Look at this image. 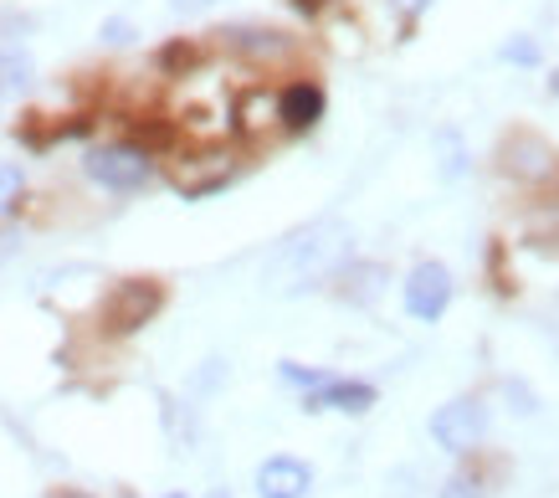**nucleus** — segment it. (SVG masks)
<instances>
[{"mask_svg": "<svg viewBox=\"0 0 559 498\" xmlns=\"http://www.w3.org/2000/svg\"><path fill=\"white\" fill-rule=\"evenodd\" d=\"M26 83H32V62H26L21 52H0V87L21 93Z\"/></svg>", "mask_w": 559, "mask_h": 498, "instance_id": "f8f14e48", "label": "nucleus"}, {"mask_svg": "<svg viewBox=\"0 0 559 498\" xmlns=\"http://www.w3.org/2000/svg\"><path fill=\"white\" fill-rule=\"evenodd\" d=\"M431 437H437L447 452H473V447L488 437V406H483L477 395L447 401V406H437V416H431Z\"/></svg>", "mask_w": 559, "mask_h": 498, "instance_id": "20e7f679", "label": "nucleus"}, {"mask_svg": "<svg viewBox=\"0 0 559 498\" xmlns=\"http://www.w3.org/2000/svg\"><path fill=\"white\" fill-rule=\"evenodd\" d=\"M159 62H165V68H190V62H195V47H165Z\"/></svg>", "mask_w": 559, "mask_h": 498, "instance_id": "dca6fc26", "label": "nucleus"}, {"mask_svg": "<svg viewBox=\"0 0 559 498\" xmlns=\"http://www.w3.org/2000/svg\"><path fill=\"white\" fill-rule=\"evenodd\" d=\"M498 159H503V175H513V180H524V186H539V180H549V175H559V155L555 144L539 134H528V129H519V134L503 139V150H498Z\"/></svg>", "mask_w": 559, "mask_h": 498, "instance_id": "39448f33", "label": "nucleus"}, {"mask_svg": "<svg viewBox=\"0 0 559 498\" xmlns=\"http://www.w3.org/2000/svg\"><path fill=\"white\" fill-rule=\"evenodd\" d=\"M395 5H401V16H406V21H416L426 5H431V0H395Z\"/></svg>", "mask_w": 559, "mask_h": 498, "instance_id": "a211bd4d", "label": "nucleus"}, {"mask_svg": "<svg viewBox=\"0 0 559 498\" xmlns=\"http://www.w3.org/2000/svg\"><path fill=\"white\" fill-rule=\"evenodd\" d=\"M21 190H26V175H21V165H0V216H5V211H16Z\"/></svg>", "mask_w": 559, "mask_h": 498, "instance_id": "ddd939ff", "label": "nucleus"}, {"mask_svg": "<svg viewBox=\"0 0 559 498\" xmlns=\"http://www.w3.org/2000/svg\"><path fill=\"white\" fill-rule=\"evenodd\" d=\"M374 406V386L365 380H323L313 391H304V412H349V416H365Z\"/></svg>", "mask_w": 559, "mask_h": 498, "instance_id": "0eeeda50", "label": "nucleus"}, {"mask_svg": "<svg viewBox=\"0 0 559 498\" xmlns=\"http://www.w3.org/2000/svg\"><path fill=\"white\" fill-rule=\"evenodd\" d=\"M503 57H509V62H534V42H509V47H503Z\"/></svg>", "mask_w": 559, "mask_h": 498, "instance_id": "f3484780", "label": "nucleus"}, {"mask_svg": "<svg viewBox=\"0 0 559 498\" xmlns=\"http://www.w3.org/2000/svg\"><path fill=\"white\" fill-rule=\"evenodd\" d=\"M344 252H349V232L340 222H313L308 232H298V237H288L277 247L267 277L283 293H298L308 283H319L323 273H334Z\"/></svg>", "mask_w": 559, "mask_h": 498, "instance_id": "f257e3e1", "label": "nucleus"}, {"mask_svg": "<svg viewBox=\"0 0 559 498\" xmlns=\"http://www.w3.org/2000/svg\"><path fill=\"white\" fill-rule=\"evenodd\" d=\"M83 170H87V180H98L103 190H139V186H150L154 159H150V150H139V144H98V150H87Z\"/></svg>", "mask_w": 559, "mask_h": 498, "instance_id": "f03ea898", "label": "nucleus"}, {"mask_svg": "<svg viewBox=\"0 0 559 498\" xmlns=\"http://www.w3.org/2000/svg\"><path fill=\"white\" fill-rule=\"evenodd\" d=\"M170 5H175V11H201L205 0H170Z\"/></svg>", "mask_w": 559, "mask_h": 498, "instance_id": "412c9836", "label": "nucleus"}, {"mask_svg": "<svg viewBox=\"0 0 559 498\" xmlns=\"http://www.w3.org/2000/svg\"><path fill=\"white\" fill-rule=\"evenodd\" d=\"M277 376L288 380V386H304V391H313V386H323V380H329L323 370H304V365H293V360L277 365Z\"/></svg>", "mask_w": 559, "mask_h": 498, "instance_id": "4468645a", "label": "nucleus"}, {"mask_svg": "<svg viewBox=\"0 0 559 498\" xmlns=\"http://www.w3.org/2000/svg\"><path fill=\"white\" fill-rule=\"evenodd\" d=\"M159 309H165V288L150 283V277H129V283H119V288L108 293L103 329H108V334H134V329H144Z\"/></svg>", "mask_w": 559, "mask_h": 498, "instance_id": "7ed1b4c3", "label": "nucleus"}, {"mask_svg": "<svg viewBox=\"0 0 559 498\" xmlns=\"http://www.w3.org/2000/svg\"><path fill=\"white\" fill-rule=\"evenodd\" d=\"M237 52L247 57H288V36L283 32H262V26H231V32H221Z\"/></svg>", "mask_w": 559, "mask_h": 498, "instance_id": "9b49d317", "label": "nucleus"}, {"mask_svg": "<svg viewBox=\"0 0 559 498\" xmlns=\"http://www.w3.org/2000/svg\"><path fill=\"white\" fill-rule=\"evenodd\" d=\"M313 488V473L298 458H267L257 467V494L262 498H308Z\"/></svg>", "mask_w": 559, "mask_h": 498, "instance_id": "6e6552de", "label": "nucleus"}, {"mask_svg": "<svg viewBox=\"0 0 559 498\" xmlns=\"http://www.w3.org/2000/svg\"><path fill=\"white\" fill-rule=\"evenodd\" d=\"M211 498H226V494H211Z\"/></svg>", "mask_w": 559, "mask_h": 498, "instance_id": "b1692460", "label": "nucleus"}, {"mask_svg": "<svg viewBox=\"0 0 559 498\" xmlns=\"http://www.w3.org/2000/svg\"><path fill=\"white\" fill-rule=\"evenodd\" d=\"M549 93H559V72H555V78H549Z\"/></svg>", "mask_w": 559, "mask_h": 498, "instance_id": "4be33fe9", "label": "nucleus"}, {"mask_svg": "<svg viewBox=\"0 0 559 498\" xmlns=\"http://www.w3.org/2000/svg\"><path fill=\"white\" fill-rule=\"evenodd\" d=\"M452 304V273L441 268V262H421V268H411L406 277V313L411 319H421V324H437L441 313Z\"/></svg>", "mask_w": 559, "mask_h": 498, "instance_id": "423d86ee", "label": "nucleus"}, {"mask_svg": "<svg viewBox=\"0 0 559 498\" xmlns=\"http://www.w3.org/2000/svg\"><path fill=\"white\" fill-rule=\"evenodd\" d=\"M293 5H298L304 16H319V11H323V0H293Z\"/></svg>", "mask_w": 559, "mask_h": 498, "instance_id": "aec40b11", "label": "nucleus"}, {"mask_svg": "<svg viewBox=\"0 0 559 498\" xmlns=\"http://www.w3.org/2000/svg\"><path fill=\"white\" fill-rule=\"evenodd\" d=\"M170 498H180V494H170Z\"/></svg>", "mask_w": 559, "mask_h": 498, "instance_id": "393cba45", "label": "nucleus"}, {"mask_svg": "<svg viewBox=\"0 0 559 498\" xmlns=\"http://www.w3.org/2000/svg\"><path fill=\"white\" fill-rule=\"evenodd\" d=\"M108 42H129V26H123V21H108Z\"/></svg>", "mask_w": 559, "mask_h": 498, "instance_id": "6ab92c4d", "label": "nucleus"}, {"mask_svg": "<svg viewBox=\"0 0 559 498\" xmlns=\"http://www.w3.org/2000/svg\"><path fill=\"white\" fill-rule=\"evenodd\" d=\"M237 175V165H231V155H190L180 170H175V186H180V195H211V190H221L226 180Z\"/></svg>", "mask_w": 559, "mask_h": 498, "instance_id": "1a4fd4ad", "label": "nucleus"}, {"mask_svg": "<svg viewBox=\"0 0 559 498\" xmlns=\"http://www.w3.org/2000/svg\"><path fill=\"white\" fill-rule=\"evenodd\" d=\"M62 498H87V494H62Z\"/></svg>", "mask_w": 559, "mask_h": 498, "instance_id": "5701e85b", "label": "nucleus"}, {"mask_svg": "<svg viewBox=\"0 0 559 498\" xmlns=\"http://www.w3.org/2000/svg\"><path fill=\"white\" fill-rule=\"evenodd\" d=\"M441 498H483V483H477L473 473H457V478L441 488Z\"/></svg>", "mask_w": 559, "mask_h": 498, "instance_id": "2eb2a0df", "label": "nucleus"}, {"mask_svg": "<svg viewBox=\"0 0 559 498\" xmlns=\"http://www.w3.org/2000/svg\"><path fill=\"white\" fill-rule=\"evenodd\" d=\"M277 119L288 134H308L323 119V87L319 83H293L277 93Z\"/></svg>", "mask_w": 559, "mask_h": 498, "instance_id": "9d476101", "label": "nucleus"}]
</instances>
